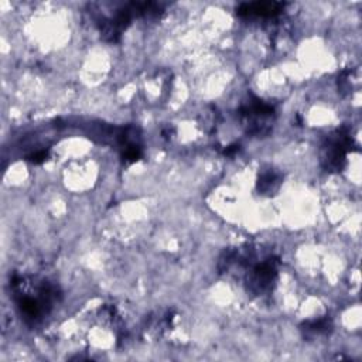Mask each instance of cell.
I'll return each mask as SVG.
<instances>
[{"label":"cell","mask_w":362,"mask_h":362,"mask_svg":"<svg viewBox=\"0 0 362 362\" xmlns=\"http://www.w3.org/2000/svg\"><path fill=\"white\" fill-rule=\"evenodd\" d=\"M47 156H48V153H47L45 150H40V152H36L34 154L29 156V160H30L31 163H34V164H40V163L45 161Z\"/></svg>","instance_id":"obj_7"},{"label":"cell","mask_w":362,"mask_h":362,"mask_svg":"<svg viewBox=\"0 0 362 362\" xmlns=\"http://www.w3.org/2000/svg\"><path fill=\"white\" fill-rule=\"evenodd\" d=\"M352 138L348 131L338 129L330 135L321 146L320 159L321 164L327 171H340L342 170L347 154L351 152Z\"/></svg>","instance_id":"obj_3"},{"label":"cell","mask_w":362,"mask_h":362,"mask_svg":"<svg viewBox=\"0 0 362 362\" xmlns=\"http://www.w3.org/2000/svg\"><path fill=\"white\" fill-rule=\"evenodd\" d=\"M282 184V174L273 168L265 170L258 180V191L262 196L275 194Z\"/></svg>","instance_id":"obj_6"},{"label":"cell","mask_w":362,"mask_h":362,"mask_svg":"<svg viewBox=\"0 0 362 362\" xmlns=\"http://www.w3.org/2000/svg\"><path fill=\"white\" fill-rule=\"evenodd\" d=\"M12 287L20 316L31 327L40 324L50 314L59 294L57 287L44 280L29 283L24 277H15Z\"/></svg>","instance_id":"obj_1"},{"label":"cell","mask_w":362,"mask_h":362,"mask_svg":"<svg viewBox=\"0 0 362 362\" xmlns=\"http://www.w3.org/2000/svg\"><path fill=\"white\" fill-rule=\"evenodd\" d=\"M301 334L307 340H316L323 335H328L333 331V321L328 317L306 321L300 327Z\"/></svg>","instance_id":"obj_5"},{"label":"cell","mask_w":362,"mask_h":362,"mask_svg":"<svg viewBox=\"0 0 362 362\" xmlns=\"http://www.w3.org/2000/svg\"><path fill=\"white\" fill-rule=\"evenodd\" d=\"M239 117L249 135L265 136L272 129L275 108L258 98H252L248 103L240 106Z\"/></svg>","instance_id":"obj_2"},{"label":"cell","mask_w":362,"mask_h":362,"mask_svg":"<svg viewBox=\"0 0 362 362\" xmlns=\"http://www.w3.org/2000/svg\"><path fill=\"white\" fill-rule=\"evenodd\" d=\"M239 150V146H229L226 150H225V154L226 156H231L232 153H235V152H238Z\"/></svg>","instance_id":"obj_8"},{"label":"cell","mask_w":362,"mask_h":362,"mask_svg":"<svg viewBox=\"0 0 362 362\" xmlns=\"http://www.w3.org/2000/svg\"><path fill=\"white\" fill-rule=\"evenodd\" d=\"M284 6L277 2L242 3L236 8V15L245 19H273L284 10Z\"/></svg>","instance_id":"obj_4"}]
</instances>
